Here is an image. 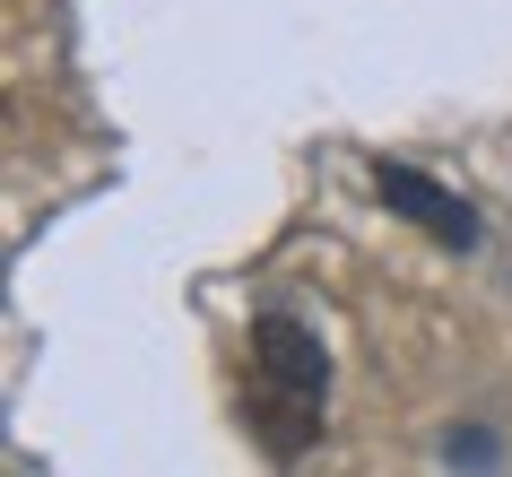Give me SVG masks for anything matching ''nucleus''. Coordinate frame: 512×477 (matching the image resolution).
I'll use <instances>...</instances> for the list:
<instances>
[{
    "mask_svg": "<svg viewBox=\"0 0 512 477\" xmlns=\"http://www.w3.org/2000/svg\"><path fill=\"white\" fill-rule=\"evenodd\" d=\"M243 425L270 469H296L330 425V347L296 313H261L243 347Z\"/></svg>",
    "mask_w": 512,
    "mask_h": 477,
    "instance_id": "obj_1",
    "label": "nucleus"
},
{
    "mask_svg": "<svg viewBox=\"0 0 512 477\" xmlns=\"http://www.w3.org/2000/svg\"><path fill=\"white\" fill-rule=\"evenodd\" d=\"M374 200H382L391 217H408L426 243H443V252H478V209H469L452 183H434L426 165L374 157Z\"/></svg>",
    "mask_w": 512,
    "mask_h": 477,
    "instance_id": "obj_2",
    "label": "nucleus"
}]
</instances>
